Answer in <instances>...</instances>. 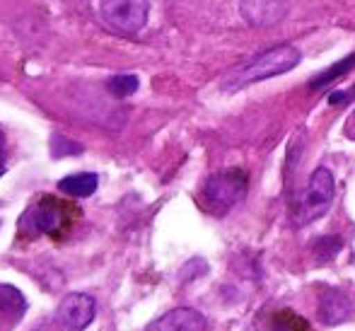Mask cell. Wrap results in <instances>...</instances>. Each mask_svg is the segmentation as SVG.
<instances>
[{
	"label": "cell",
	"instance_id": "obj_1",
	"mask_svg": "<svg viewBox=\"0 0 355 331\" xmlns=\"http://www.w3.org/2000/svg\"><path fill=\"white\" fill-rule=\"evenodd\" d=\"M300 58H302L300 51L295 46H290V44L273 46V49H268V51L254 56L252 61H247L244 66H239L227 80H225V87L237 90V87H244V85L276 78V75H283V73H288V70H293L300 63Z\"/></svg>",
	"mask_w": 355,
	"mask_h": 331
},
{
	"label": "cell",
	"instance_id": "obj_2",
	"mask_svg": "<svg viewBox=\"0 0 355 331\" xmlns=\"http://www.w3.org/2000/svg\"><path fill=\"white\" fill-rule=\"evenodd\" d=\"M334 196H336L334 174L329 172L327 167L314 169L307 187H304L302 194H300L297 205H295V213H293L295 225H297V228H304V225L324 218V215L329 213V208H331Z\"/></svg>",
	"mask_w": 355,
	"mask_h": 331
},
{
	"label": "cell",
	"instance_id": "obj_3",
	"mask_svg": "<svg viewBox=\"0 0 355 331\" xmlns=\"http://www.w3.org/2000/svg\"><path fill=\"white\" fill-rule=\"evenodd\" d=\"M247 196V174L242 169H225L203 184L201 205L213 215H225Z\"/></svg>",
	"mask_w": 355,
	"mask_h": 331
},
{
	"label": "cell",
	"instance_id": "obj_4",
	"mask_svg": "<svg viewBox=\"0 0 355 331\" xmlns=\"http://www.w3.org/2000/svg\"><path fill=\"white\" fill-rule=\"evenodd\" d=\"M148 0H99V17L116 34H138L148 22Z\"/></svg>",
	"mask_w": 355,
	"mask_h": 331
},
{
	"label": "cell",
	"instance_id": "obj_5",
	"mask_svg": "<svg viewBox=\"0 0 355 331\" xmlns=\"http://www.w3.org/2000/svg\"><path fill=\"white\" fill-rule=\"evenodd\" d=\"M66 223V213L58 201L44 196L39 203H34L19 220V232L24 237H39V235H53Z\"/></svg>",
	"mask_w": 355,
	"mask_h": 331
},
{
	"label": "cell",
	"instance_id": "obj_6",
	"mask_svg": "<svg viewBox=\"0 0 355 331\" xmlns=\"http://www.w3.org/2000/svg\"><path fill=\"white\" fill-rule=\"evenodd\" d=\"M94 312H97V305L92 295L73 293L61 300L56 309V322L66 331H85L92 324Z\"/></svg>",
	"mask_w": 355,
	"mask_h": 331
},
{
	"label": "cell",
	"instance_id": "obj_7",
	"mask_svg": "<svg viewBox=\"0 0 355 331\" xmlns=\"http://www.w3.org/2000/svg\"><path fill=\"white\" fill-rule=\"evenodd\" d=\"M145 331H206V317L191 307H177L155 319Z\"/></svg>",
	"mask_w": 355,
	"mask_h": 331
},
{
	"label": "cell",
	"instance_id": "obj_8",
	"mask_svg": "<svg viewBox=\"0 0 355 331\" xmlns=\"http://www.w3.org/2000/svg\"><path fill=\"white\" fill-rule=\"evenodd\" d=\"M351 312H353V305L343 293H327L319 300V322L327 324V327L346 322L351 317Z\"/></svg>",
	"mask_w": 355,
	"mask_h": 331
},
{
	"label": "cell",
	"instance_id": "obj_9",
	"mask_svg": "<svg viewBox=\"0 0 355 331\" xmlns=\"http://www.w3.org/2000/svg\"><path fill=\"white\" fill-rule=\"evenodd\" d=\"M24 312H27V300L12 285H0V322L5 327H15L22 322Z\"/></svg>",
	"mask_w": 355,
	"mask_h": 331
},
{
	"label": "cell",
	"instance_id": "obj_10",
	"mask_svg": "<svg viewBox=\"0 0 355 331\" xmlns=\"http://www.w3.org/2000/svg\"><path fill=\"white\" fill-rule=\"evenodd\" d=\"M242 15L252 24H271L283 17V8H278L276 0H244Z\"/></svg>",
	"mask_w": 355,
	"mask_h": 331
},
{
	"label": "cell",
	"instance_id": "obj_11",
	"mask_svg": "<svg viewBox=\"0 0 355 331\" xmlns=\"http://www.w3.org/2000/svg\"><path fill=\"white\" fill-rule=\"evenodd\" d=\"M97 184H99L97 174L80 172V174H71V177L61 179V182H58V189L73 198H87L97 192Z\"/></svg>",
	"mask_w": 355,
	"mask_h": 331
},
{
	"label": "cell",
	"instance_id": "obj_12",
	"mask_svg": "<svg viewBox=\"0 0 355 331\" xmlns=\"http://www.w3.org/2000/svg\"><path fill=\"white\" fill-rule=\"evenodd\" d=\"M355 66V53L353 56H346L341 63H336V66H331V68H327L322 75H317V78L312 80V85L309 87L312 90H319V87H324V85H329V83H334V80H338V78H343V75L348 73Z\"/></svg>",
	"mask_w": 355,
	"mask_h": 331
},
{
	"label": "cell",
	"instance_id": "obj_13",
	"mask_svg": "<svg viewBox=\"0 0 355 331\" xmlns=\"http://www.w3.org/2000/svg\"><path fill=\"white\" fill-rule=\"evenodd\" d=\"M136 90H138V78H136V75H114V78L109 80V92H112L114 97H119V99L131 97Z\"/></svg>",
	"mask_w": 355,
	"mask_h": 331
},
{
	"label": "cell",
	"instance_id": "obj_14",
	"mask_svg": "<svg viewBox=\"0 0 355 331\" xmlns=\"http://www.w3.org/2000/svg\"><path fill=\"white\" fill-rule=\"evenodd\" d=\"M338 249H341V239L338 237H324V242L322 239H317V244H314V254H317L322 262L329 257H334Z\"/></svg>",
	"mask_w": 355,
	"mask_h": 331
},
{
	"label": "cell",
	"instance_id": "obj_15",
	"mask_svg": "<svg viewBox=\"0 0 355 331\" xmlns=\"http://www.w3.org/2000/svg\"><path fill=\"white\" fill-rule=\"evenodd\" d=\"M51 153L53 158H63V155H73V153H83V148L75 143H68L66 138H61V135H56L51 143Z\"/></svg>",
	"mask_w": 355,
	"mask_h": 331
},
{
	"label": "cell",
	"instance_id": "obj_16",
	"mask_svg": "<svg viewBox=\"0 0 355 331\" xmlns=\"http://www.w3.org/2000/svg\"><path fill=\"white\" fill-rule=\"evenodd\" d=\"M348 97H355V87H353V90H348V92H336V94H331V97H329V102H331V104H341L343 99H348Z\"/></svg>",
	"mask_w": 355,
	"mask_h": 331
},
{
	"label": "cell",
	"instance_id": "obj_17",
	"mask_svg": "<svg viewBox=\"0 0 355 331\" xmlns=\"http://www.w3.org/2000/svg\"><path fill=\"white\" fill-rule=\"evenodd\" d=\"M34 331H61V324L58 322H42Z\"/></svg>",
	"mask_w": 355,
	"mask_h": 331
},
{
	"label": "cell",
	"instance_id": "obj_18",
	"mask_svg": "<svg viewBox=\"0 0 355 331\" xmlns=\"http://www.w3.org/2000/svg\"><path fill=\"white\" fill-rule=\"evenodd\" d=\"M5 174V162H3V155H0V177Z\"/></svg>",
	"mask_w": 355,
	"mask_h": 331
}]
</instances>
